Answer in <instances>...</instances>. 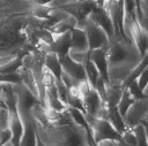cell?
<instances>
[{
	"label": "cell",
	"mask_w": 148,
	"mask_h": 146,
	"mask_svg": "<svg viewBox=\"0 0 148 146\" xmlns=\"http://www.w3.org/2000/svg\"><path fill=\"white\" fill-rule=\"evenodd\" d=\"M141 59L142 56L134 44L123 41L111 43L106 48L109 83L123 85Z\"/></svg>",
	"instance_id": "6da1fadb"
},
{
	"label": "cell",
	"mask_w": 148,
	"mask_h": 146,
	"mask_svg": "<svg viewBox=\"0 0 148 146\" xmlns=\"http://www.w3.org/2000/svg\"><path fill=\"white\" fill-rule=\"evenodd\" d=\"M36 133L44 146H88L87 130L77 125H36Z\"/></svg>",
	"instance_id": "7a4b0ae2"
},
{
	"label": "cell",
	"mask_w": 148,
	"mask_h": 146,
	"mask_svg": "<svg viewBox=\"0 0 148 146\" xmlns=\"http://www.w3.org/2000/svg\"><path fill=\"white\" fill-rule=\"evenodd\" d=\"M87 124L91 131L92 138L96 143L103 140H120L121 135L113 128V125L108 120L95 118L84 113Z\"/></svg>",
	"instance_id": "3957f363"
},
{
	"label": "cell",
	"mask_w": 148,
	"mask_h": 146,
	"mask_svg": "<svg viewBox=\"0 0 148 146\" xmlns=\"http://www.w3.org/2000/svg\"><path fill=\"white\" fill-rule=\"evenodd\" d=\"M77 28H81L84 30L88 44H89V51L97 49V48H108L110 46V39L108 34L104 32L102 28L96 25L94 22H91L89 18H83L81 21H77L76 23Z\"/></svg>",
	"instance_id": "277c9868"
},
{
	"label": "cell",
	"mask_w": 148,
	"mask_h": 146,
	"mask_svg": "<svg viewBox=\"0 0 148 146\" xmlns=\"http://www.w3.org/2000/svg\"><path fill=\"white\" fill-rule=\"evenodd\" d=\"M103 8L108 13L112 26L114 41L127 43L124 36L123 22H124V1H103ZM128 44V43H127Z\"/></svg>",
	"instance_id": "5b68a950"
},
{
	"label": "cell",
	"mask_w": 148,
	"mask_h": 146,
	"mask_svg": "<svg viewBox=\"0 0 148 146\" xmlns=\"http://www.w3.org/2000/svg\"><path fill=\"white\" fill-rule=\"evenodd\" d=\"M147 113H148V99L143 98V99L134 100V102L127 109L126 114L123 116L126 128L133 129L134 126L140 124Z\"/></svg>",
	"instance_id": "8992f818"
},
{
	"label": "cell",
	"mask_w": 148,
	"mask_h": 146,
	"mask_svg": "<svg viewBox=\"0 0 148 146\" xmlns=\"http://www.w3.org/2000/svg\"><path fill=\"white\" fill-rule=\"evenodd\" d=\"M91 22H94L96 25L102 28L104 32L108 34L110 43L114 41V34H113V26L111 23V20L108 15V13L103 8V1H97V7L87 16Z\"/></svg>",
	"instance_id": "52a82bcc"
},
{
	"label": "cell",
	"mask_w": 148,
	"mask_h": 146,
	"mask_svg": "<svg viewBox=\"0 0 148 146\" xmlns=\"http://www.w3.org/2000/svg\"><path fill=\"white\" fill-rule=\"evenodd\" d=\"M82 101H83L84 113L95 118L97 117V115H98L99 110L102 109V107L104 106V103H106L105 101H103L101 99L99 94L97 93V91L95 89H90V91L82 97Z\"/></svg>",
	"instance_id": "ba28073f"
},
{
	"label": "cell",
	"mask_w": 148,
	"mask_h": 146,
	"mask_svg": "<svg viewBox=\"0 0 148 146\" xmlns=\"http://www.w3.org/2000/svg\"><path fill=\"white\" fill-rule=\"evenodd\" d=\"M89 59L97 68L99 76L109 83V71H108V60H106V49L105 48H97L89 51Z\"/></svg>",
	"instance_id": "9c48e42d"
},
{
	"label": "cell",
	"mask_w": 148,
	"mask_h": 146,
	"mask_svg": "<svg viewBox=\"0 0 148 146\" xmlns=\"http://www.w3.org/2000/svg\"><path fill=\"white\" fill-rule=\"evenodd\" d=\"M59 62L61 64V69L62 72L69 75L72 78H74L76 82H81L87 79L86 78V71H84V67L82 64H79L74 61H72L68 55L66 56H61L59 57Z\"/></svg>",
	"instance_id": "30bf717a"
},
{
	"label": "cell",
	"mask_w": 148,
	"mask_h": 146,
	"mask_svg": "<svg viewBox=\"0 0 148 146\" xmlns=\"http://www.w3.org/2000/svg\"><path fill=\"white\" fill-rule=\"evenodd\" d=\"M71 31L60 34L52 33V51L58 55V57L68 55L71 49Z\"/></svg>",
	"instance_id": "8fae6325"
},
{
	"label": "cell",
	"mask_w": 148,
	"mask_h": 146,
	"mask_svg": "<svg viewBox=\"0 0 148 146\" xmlns=\"http://www.w3.org/2000/svg\"><path fill=\"white\" fill-rule=\"evenodd\" d=\"M71 33H72L71 34V51L88 53L89 44H88V39H87L84 30L75 26L71 31Z\"/></svg>",
	"instance_id": "7c38bea8"
},
{
	"label": "cell",
	"mask_w": 148,
	"mask_h": 146,
	"mask_svg": "<svg viewBox=\"0 0 148 146\" xmlns=\"http://www.w3.org/2000/svg\"><path fill=\"white\" fill-rule=\"evenodd\" d=\"M17 71H18V74H20V76H21L23 86H24V87H25V89H27V90H28L35 98H37L38 101H39L38 80L36 79L34 72H32L29 68H27V67H24V66H21L20 69H18ZM39 103H40V102H39Z\"/></svg>",
	"instance_id": "4fadbf2b"
},
{
	"label": "cell",
	"mask_w": 148,
	"mask_h": 146,
	"mask_svg": "<svg viewBox=\"0 0 148 146\" xmlns=\"http://www.w3.org/2000/svg\"><path fill=\"white\" fill-rule=\"evenodd\" d=\"M9 130L12 132V143L14 144V146H20V143L23 136V123L17 112L10 113Z\"/></svg>",
	"instance_id": "5bb4252c"
},
{
	"label": "cell",
	"mask_w": 148,
	"mask_h": 146,
	"mask_svg": "<svg viewBox=\"0 0 148 146\" xmlns=\"http://www.w3.org/2000/svg\"><path fill=\"white\" fill-rule=\"evenodd\" d=\"M124 89L125 87L123 85L108 83L106 84V98H105L106 103L109 106H117L120 98H121Z\"/></svg>",
	"instance_id": "9a60e30c"
},
{
	"label": "cell",
	"mask_w": 148,
	"mask_h": 146,
	"mask_svg": "<svg viewBox=\"0 0 148 146\" xmlns=\"http://www.w3.org/2000/svg\"><path fill=\"white\" fill-rule=\"evenodd\" d=\"M44 66L52 72V75L57 79H60L62 69H61V64L59 62V57L54 52H51L44 56Z\"/></svg>",
	"instance_id": "2e32d148"
},
{
	"label": "cell",
	"mask_w": 148,
	"mask_h": 146,
	"mask_svg": "<svg viewBox=\"0 0 148 146\" xmlns=\"http://www.w3.org/2000/svg\"><path fill=\"white\" fill-rule=\"evenodd\" d=\"M76 18H74L73 16H69L67 18H65L64 21L57 23L51 30L50 32L51 33H54V34H60V33H65L67 31H72L75 26H76Z\"/></svg>",
	"instance_id": "e0dca14e"
},
{
	"label": "cell",
	"mask_w": 148,
	"mask_h": 146,
	"mask_svg": "<svg viewBox=\"0 0 148 146\" xmlns=\"http://www.w3.org/2000/svg\"><path fill=\"white\" fill-rule=\"evenodd\" d=\"M67 113L69 114L73 123L80 128H83L86 130H89V126L87 124V121H86V116H84V112L77 109V108H73V107H67L66 108Z\"/></svg>",
	"instance_id": "ac0fdd59"
},
{
	"label": "cell",
	"mask_w": 148,
	"mask_h": 146,
	"mask_svg": "<svg viewBox=\"0 0 148 146\" xmlns=\"http://www.w3.org/2000/svg\"><path fill=\"white\" fill-rule=\"evenodd\" d=\"M83 67H84V71H86V78H87L89 85H90L92 89H95L96 83H97L98 78L101 77V76H99V72H98V70H97V68H96L95 64L90 61V59L83 64Z\"/></svg>",
	"instance_id": "d6986e66"
},
{
	"label": "cell",
	"mask_w": 148,
	"mask_h": 146,
	"mask_svg": "<svg viewBox=\"0 0 148 146\" xmlns=\"http://www.w3.org/2000/svg\"><path fill=\"white\" fill-rule=\"evenodd\" d=\"M134 100H135V99L131 95V93L128 92V90L125 87L124 91H123L121 98H120V100H119V102H118V105H117V109H118V112H119V114H120L121 116H124V115L126 114L127 109H128L130 106L134 102Z\"/></svg>",
	"instance_id": "ffe728a7"
},
{
	"label": "cell",
	"mask_w": 148,
	"mask_h": 146,
	"mask_svg": "<svg viewBox=\"0 0 148 146\" xmlns=\"http://www.w3.org/2000/svg\"><path fill=\"white\" fill-rule=\"evenodd\" d=\"M135 17L139 23L148 21V1H135Z\"/></svg>",
	"instance_id": "44dd1931"
},
{
	"label": "cell",
	"mask_w": 148,
	"mask_h": 146,
	"mask_svg": "<svg viewBox=\"0 0 148 146\" xmlns=\"http://www.w3.org/2000/svg\"><path fill=\"white\" fill-rule=\"evenodd\" d=\"M22 83L21 76L18 71L9 72V74H1L0 75V84H9V85H18Z\"/></svg>",
	"instance_id": "7402d4cb"
},
{
	"label": "cell",
	"mask_w": 148,
	"mask_h": 146,
	"mask_svg": "<svg viewBox=\"0 0 148 146\" xmlns=\"http://www.w3.org/2000/svg\"><path fill=\"white\" fill-rule=\"evenodd\" d=\"M132 130H133L135 138H136V146H148V140H147V137H146V133H145L142 125L138 124Z\"/></svg>",
	"instance_id": "603a6c76"
},
{
	"label": "cell",
	"mask_w": 148,
	"mask_h": 146,
	"mask_svg": "<svg viewBox=\"0 0 148 146\" xmlns=\"http://www.w3.org/2000/svg\"><path fill=\"white\" fill-rule=\"evenodd\" d=\"M68 57H69L72 61H74V62H76V63L83 66V64L89 60V52H88V53H82V52H74V51H71V49H69V52H68Z\"/></svg>",
	"instance_id": "cb8c5ba5"
},
{
	"label": "cell",
	"mask_w": 148,
	"mask_h": 146,
	"mask_svg": "<svg viewBox=\"0 0 148 146\" xmlns=\"http://www.w3.org/2000/svg\"><path fill=\"white\" fill-rule=\"evenodd\" d=\"M126 89L128 90V92L131 93V95H132L135 100H139V99H143V98H145V97H143V93H142V90L140 89V86H139L136 79L133 80L132 83H130V84L126 86Z\"/></svg>",
	"instance_id": "d4e9b609"
},
{
	"label": "cell",
	"mask_w": 148,
	"mask_h": 146,
	"mask_svg": "<svg viewBox=\"0 0 148 146\" xmlns=\"http://www.w3.org/2000/svg\"><path fill=\"white\" fill-rule=\"evenodd\" d=\"M121 140L128 146H136V138L132 129H127L121 135Z\"/></svg>",
	"instance_id": "484cf974"
},
{
	"label": "cell",
	"mask_w": 148,
	"mask_h": 146,
	"mask_svg": "<svg viewBox=\"0 0 148 146\" xmlns=\"http://www.w3.org/2000/svg\"><path fill=\"white\" fill-rule=\"evenodd\" d=\"M136 80H138V84H139L140 89L143 90L145 86L148 84V67L140 74V76L136 78Z\"/></svg>",
	"instance_id": "4316f807"
},
{
	"label": "cell",
	"mask_w": 148,
	"mask_h": 146,
	"mask_svg": "<svg viewBox=\"0 0 148 146\" xmlns=\"http://www.w3.org/2000/svg\"><path fill=\"white\" fill-rule=\"evenodd\" d=\"M98 146H128L121 139L120 140H103L97 143Z\"/></svg>",
	"instance_id": "83f0119b"
},
{
	"label": "cell",
	"mask_w": 148,
	"mask_h": 146,
	"mask_svg": "<svg viewBox=\"0 0 148 146\" xmlns=\"http://www.w3.org/2000/svg\"><path fill=\"white\" fill-rule=\"evenodd\" d=\"M36 146H44V144L38 139V137H37V140H36Z\"/></svg>",
	"instance_id": "f1b7e54d"
},
{
	"label": "cell",
	"mask_w": 148,
	"mask_h": 146,
	"mask_svg": "<svg viewBox=\"0 0 148 146\" xmlns=\"http://www.w3.org/2000/svg\"><path fill=\"white\" fill-rule=\"evenodd\" d=\"M1 87H2V85L0 86V99H1ZM0 105H2V103H1V100H0Z\"/></svg>",
	"instance_id": "f546056e"
},
{
	"label": "cell",
	"mask_w": 148,
	"mask_h": 146,
	"mask_svg": "<svg viewBox=\"0 0 148 146\" xmlns=\"http://www.w3.org/2000/svg\"><path fill=\"white\" fill-rule=\"evenodd\" d=\"M2 107H3V106H2V105H0V110H1V108H2Z\"/></svg>",
	"instance_id": "4dcf8cb0"
},
{
	"label": "cell",
	"mask_w": 148,
	"mask_h": 146,
	"mask_svg": "<svg viewBox=\"0 0 148 146\" xmlns=\"http://www.w3.org/2000/svg\"><path fill=\"white\" fill-rule=\"evenodd\" d=\"M0 139H1V135H0Z\"/></svg>",
	"instance_id": "1f68e13d"
}]
</instances>
